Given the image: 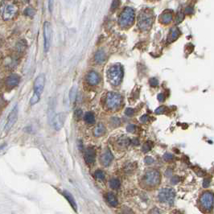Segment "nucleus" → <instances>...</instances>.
Segmentation results:
<instances>
[{
    "label": "nucleus",
    "mask_w": 214,
    "mask_h": 214,
    "mask_svg": "<svg viewBox=\"0 0 214 214\" xmlns=\"http://www.w3.org/2000/svg\"><path fill=\"white\" fill-rule=\"evenodd\" d=\"M152 147H153V144L152 143H150V142H147L143 144V152H147L149 151L152 150Z\"/></svg>",
    "instance_id": "27"
},
{
    "label": "nucleus",
    "mask_w": 214,
    "mask_h": 214,
    "mask_svg": "<svg viewBox=\"0 0 214 214\" xmlns=\"http://www.w3.org/2000/svg\"><path fill=\"white\" fill-rule=\"evenodd\" d=\"M161 175L159 171L157 170H149L146 172L143 177V183L148 187H156L160 183Z\"/></svg>",
    "instance_id": "3"
},
{
    "label": "nucleus",
    "mask_w": 214,
    "mask_h": 214,
    "mask_svg": "<svg viewBox=\"0 0 214 214\" xmlns=\"http://www.w3.org/2000/svg\"><path fill=\"white\" fill-rule=\"evenodd\" d=\"M36 14V10L33 7H27L24 10V15H26L27 16H33Z\"/></svg>",
    "instance_id": "26"
},
{
    "label": "nucleus",
    "mask_w": 214,
    "mask_h": 214,
    "mask_svg": "<svg viewBox=\"0 0 214 214\" xmlns=\"http://www.w3.org/2000/svg\"><path fill=\"white\" fill-rule=\"evenodd\" d=\"M95 176L98 179H105V173L102 170H97L95 171Z\"/></svg>",
    "instance_id": "28"
},
{
    "label": "nucleus",
    "mask_w": 214,
    "mask_h": 214,
    "mask_svg": "<svg viewBox=\"0 0 214 214\" xmlns=\"http://www.w3.org/2000/svg\"><path fill=\"white\" fill-rule=\"evenodd\" d=\"M53 4L54 0H49V10L51 13H52L53 11Z\"/></svg>",
    "instance_id": "38"
},
{
    "label": "nucleus",
    "mask_w": 214,
    "mask_h": 214,
    "mask_svg": "<svg viewBox=\"0 0 214 214\" xmlns=\"http://www.w3.org/2000/svg\"><path fill=\"white\" fill-rule=\"evenodd\" d=\"M152 22H153V18H152V14L148 13V12H142L138 16V27L143 31L149 29L152 26Z\"/></svg>",
    "instance_id": "7"
},
{
    "label": "nucleus",
    "mask_w": 214,
    "mask_h": 214,
    "mask_svg": "<svg viewBox=\"0 0 214 214\" xmlns=\"http://www.w3.org/2000/svg\"><path fill=\"white\" fill-rule=\"evenodd\" d=\"M110 186L113 189H118L121 186L120 181L118 179H112L110 181Z\"/></svg>",
    "instance_id": "24"
},
{
    "label": "nucleus",
    "mask_w": 214,
    "mask_h": 214,
    "mask_svg": "<svg viewBox=\"0 0 214 214\" xmlns=\"http://www.w3.org/2000/svg\"><path fill=\"white\" fill-rule=\"evenodd\" d=\"M40 99V95L36 94V93H34L33 95H32V97L31 98V99H30V104L32 105V106H33V105H36V103L39 102Z\"/></svg>",
    "instance_id": "25"
},
{
    "label": "nucleus",
    "mask_w": 214,
    "mask_h": 214,
    "mask_svg": "<svg viewBox=\"0 0 214 214\" xmlns=\"http://www.w3.org/2000/svg\"><path fill=\"white\" fill-rule=\"evenodd\" d=\"M175 197V192L171 187L162 188L158 195L159 201L162 203L167 204L170 205H171L174 203Z\"/></svg>",
    "instance_id": "5"
},
{
    "label": "nucleus",
    "mask_w": 214,
    "mask_h": 214,
    "mask_svg": "<svg viewBox=\"0 0 214 214\" xmlns=\"http://www.w3.org/2000/svg\"><path fill=\"white\" fill-rule=\"evenodd\" d=\"M19 80H20V78H19V76H18L17 74H11L10 75L7 80H6V85L8 88H14L15 86H17L19 83Z\"/></svg>",
    "instance_id": "15"
},
{
    "label": "nucleus",
    "mask_w": 214,
    "mask_h": 214,
    "mask_svg": "<svg viewBox=\"0 0 214 214\" xmlns=\"http://www.w3.org/2000/svg\"><path fill=\"white\" fill-rule=\"evenodd\" d=\"M111 122L112 124H114V125L117 126H119V124H120V120H119V118H118L116 117H114L111 119Z\"/></svg>",
    "instance_id": "35"
},
{
    "label": "nucleus",
    "mask_w": 214,
    "mask_h": 214,
    "mask_svg": "<svg viewBox=\"0 0 214 214\" xmlns=\"http://www.w3.org/2000/svg\"><path fill=\"white\" fill-rule=\"evenodd\" d=\"M75 96H76V92H75V89L73 88V89H72L71 92H70V99L73 100L75 98Z\"/></svg>",
    "instance_id": "42"
},
{
    "label": "nucleus",
    "mask_w": 214,
    "mask_h": 214,
    "mask_svg": "<svg viewBox=\"0 0 214 214\" xmlns=\"http://www.w3.org/2000/svg\"><path fill=\"white\" fill-rule=\"evenodd\" d=\"M107 201L112 207H116L118 204V201L116 196H114L113 193H110V192L107 194Z\"/></svg>",
    "instance_id": "21"
},
{
    "label": "nucleus",
    "mask_w": 214,
    "mask_h": 214,
    "mask_svg": "<svg viewBox=\"0 0 214 214\" xmlns=\"http://www.w3.org/2000/svg\"><path fill=\"white\" fill-rule=\"evenodd\" d=\"M200 208L203 212L209 213L213 209L214 205V193L211 191H205L201 194L199 200Z\"/></svg>",
    "instance_id": "2"
},
{
    "label": "nucleus",
    "mask_w": 214,
    "mask_h": 214,
    "mask_svg": "<svg viewBox=\"0 0 214 214\" xmlns=\"http://www.w3.org/2000/svg\"><path fill=\"white\" fill-rule=\"evenodd\" d=\"M179 180H180L179 177L177 176V175H175V176H173V177L171 178V183H173V184H176L178 182H179Z\"/></svg>",
    "instance_id": "39"
},
{
    "label": "nucleus",
    "mask_w": 214,
    "mask_h": 214,
    "mask_svg": "<svg viewBox=\"0 0 214 214\" xmlns=\"http://www.w3.org/2000/svg\"><path fill=\"white\" fill-rule=\"evenodd\" d=\"M160 19L161 23H163L164 24H167V23H169L172 20V15H171V13H170V12L165 11L164 13H163L161 15Z\"/></svg>",
    "instance_id": "18"
},
{
    "label": "nucleus",
    "mask_w": 214,
    "mask_h": 214,
    "mask_svg": "<svg viewBox=\"0 0 214 214\" xmlns=\"http://www.w3.org/2000/svg\"><path fill=\"white\" fill-rule=\"evenodd\" d=\"M20 43H21V42H19L18 43V45H17V49H18L19 51H23L24 49H25V47H26V45H25L26 44H25V45H24V44H23V45H21Z\"/></svg>",
    "instance_id": "41"
},
{
    "label": "nucleus",
    "mask_w": 214,
    "mask_h": 214,
    "mask_svg": "<svg viewBox=\"0 0 214 214\" xmlns=\"http://www.w3.org/2000/svg\"><path fill=\"white\" fill-rule=\"evenodd\" d=\"M134 20V11L131 7H126L119 16V24L122 27H127L133 24Z\"/></svg>",
    "instance_id": "4"
},
{
    "label": "nucleus",
    "mask_w": 214,
    "mask_h": 214,
    "mask_svg": "<svg viewBox=\"0 0 214 214\" xmlns=\"http://www.w3.org/2000/svg\"><path fill=\"white\" fill-rule=\"evenodd\" d=\"M183 18V15L182 13H179L178 15H177V17H176V21L177 23L179 22H181L182 21V19Z\"/></svg>",
    "instance_id": "44"
},
{
    "label": "nucleus",
    "mask_w": 214,
    "mask_h": 214,
    "mask_svg": "<svg viewBox=\"0 0 214 214\" xmlns=\"http://www.w3.org/2000/svg\"><path fill=\"white\" fill-rule=\"evenodd\" d=\"M17 12V7L14 4H7L3 11L2 16L4 20H10L13 19Z\"/></svg>",
    "instance_id": "8"
},
{
    "label": "nucleus",
    "mask_w": 214,
    "mask_h": 214,
    "mask_svg": "<svg viewBox=\"0 0 214 214\" xmlns=\"http://www.w3.org/2000/svg\"><path fill=\"white\" fill-rule=\"evenodd\" d=\"M17 118H18V107H17V106H15L12 109V110L11 111L9 115H8L7 123L5 125V131H8V130H11V128L13 126L14 124L16 122Z\"/></svg>",
    "instance_id": "9"
},
{
    "label": "nucleus",
    "mask_w": 214,
    "mask_h": 214,
    "mask_svg": "<svg viewBox=\"0 0 214 214\" xmlns=\"http://www.w3.org/2000/svg\"><path fill=\"white\" fill-rule=\"evenodd\" d=\"M122 102V98L119 94L114 92H110L107 94L106 104L108 109L116 110L120 106Z\"/></svg>",
    "instance_id": "6"
},
{
    "label": "nucleus",
    "mask_w": 214,
    "mask_h": 214,
    "mask_svg": "<svg viewBox=\"0 0 214 214\" xmlns=\"http://www.w3.org/2000/svg\"><path fill=\"white\" fill-rule=\"evenodd\" d=\"M123 76V70L120 64H114L108 68L107 76L110 83L114 86L120 85Z\"/></svg>",
    "instance_id": "1"
},
{
    "label": "nucleus",
    "mask_w": 214,
    "mask_h": 214,
    "mask_svg": "<svg viewBox=\"0 0 214 214\" xmlns=\"http://www.w3.org/2000/svg\"><path fill=\"white\" fill-rule=\"evenodd\" d=\"M133 142L135 143V145H138V143H139V141H138L137 138H134V140H133Z\"/></svg>",
    "instance_id": "48"
},
{
    "label": "nucleus",
    "mask_w": 214,
    "mask_h": 214,
    "mask_svg": "<svg viewBox=\"0 0 214 214\" xmlns=\"http://www.w3.org/2000/svg\"><path fill=\"white\" fill-rule=\"evenodd\" d=\"M118 5H119V0H113V3H112L111 5L112 11L117 9V7H118Z\"/></svg>",
    "instance_id": "33"
},
{
    "label": "nucleus",
    "mask_w": 214,
    "mask_h": 214,
    "mask_svg": "<svg viewBox=\"0 0 214 214\" xmlns=\"http://www.w3.org/2000/svg\"><path fill=\"white\" fill-rule=\"evenodd\" d=\"M105 132H106V127H105V126L103 125L102 123H99L96 127H95V129H94V135L96 136V137H99V136H102V134H105Z\"/></svg>",
    "instance_id": "19"
},
{
    "label": "nucleus",
    "mask_w": 214,
    "mask_h": 214,
    "mask_svg": "<svg viewBox=\"0 0 214 214\" xmlns=\"http://www.w3.org/2000/svg\"><path fill=\"white\" fill-rule=\"evenodd\" d=\"M84 119L88 124H94L95 122V117L92 112H87L84 116Z\"/></svg>",
    "instance_id": "23"
},
{
    "label": "nucleus",
    "mask_w": 214,
    "mask_h": 214,
    "mask_svg": "<svg viewBox=\"0 0 214 214\" xmlns=\"http://www.w3.org/2000/svg\"><path fill=\"white\" fill-rule=\"evenodd\" d=\"M66 119V114L65 113H59L53 118V125L54 129L56 130H59L63 127L64 124V122Z\"/></svg>",
    "instance_id": "11"
},
{
    "label": "nucleus",
    "mask_w": 214,
    "mask_h": 214,
    "mask_svg": "<svg viewBox=\"0 0 214 214\" xmlns=\"http://www.w3.org/2000/svg\"><path fill=\"white\" fill-rule=\"evenodd\" d=\"M51 36H52V29L49 22H45L44 23V41H45V50L48 52L50 48L51 44Z\"/></svg>",
    "instance_id": "10"
},
{
    "label": "nucleus",
    "mask_w": 214,
    "mask_h": 214,
    "mask_svg": "<svg viewBox=\"0 0 214 214\" xmlns=\"http://www.w3.org/2000/svg\"><path fill=\"white\" fill-rule=\"evenodd\" d=\"M210 183H211V178L210 177H207L204 179L203 181V187L207 188V187H209Z\"/></svg>",
    "instance_id": "31"
},
{
    "label": "nucleus",
    "mask_w": 214,
    "mask_h": 214,
    "mask_svg": "<svg viewBox=\"0 0 214 214\" xmlns=\"http://www.w3.org/2000/svg\"><path fill=\"white\" fill-rule=\"evenodd\" d=\"M171 172H172V171H171V170H170V169H169V171H168V170H167V171H166V175H167V176H170V175H171Z\"/></svg>",
    "instance_id": "47"
},
{
    "label": "nucleus",
    "mask_w": 214,
    "mask_h": 214,
    "mask_svg": "<svg viewBox=\"0 0 214 214\" xmlns=\"http://www.w3.org/2000/svg\"><path fill=\"white\" fill-rule=\"evenodd\" d=\"M179 36V30L176 29V28H174L171 30V36H170V38H171V40H175L177 38V36Z\"/></svg>",
    "instance_id": "29"
},
{
    "label": "nucleus",
    "mask_w": 214,
    "mask_h": 214,
    "mask_svg": "<svg viewBox=\"0 0 214 214\" xmlns=\"http://www.w3.org/2000/svg\"><path fill=\"white\" fill-rule=\"evenodd\" d=\"M86 80H87V82L89 83V85L94 86V85H97L100 82V76H99L97 72L90 71L87 74Z\"/></svg>",
    "instance_id": "14"
},
{
    "label": "nucleus",
    "mask_w": 214,
    "mask_h": 214,
    "mask_svg": "<svg viewBox=\"0 0 214 214\" xmlns=\"http://www.w3.org/2000/svg\"><path fill=\"white\" fill-rule=\"evenodd\" d=\"M63 195L66 198V200L69 203V205H71L72 209L74 210L75 212H77V205H76V202L75 201V199L73 198V196H72L71 193L67 192V191H64V193H63Z\"/></svg>",
    "instance_id": "17"
},
{
    "label": "nucleus",
    "mask_w": 214,
    "mask_h": 214,
    "mask_svg": "<svg viewBox=\"0 0 214 214\" xmlns=\"http://www.w3.org/2000/svg\"><path fill=\"white\" fill-rule=\"evenodd\" d=\"M95 157H96V152L94 148L89 147L85 150L84 158L87 164H93L95 161Z\"/></svg>",
    "instance_id": "13"
},
{
    "label": "nucleus",
    "mask_w": 214,
    "mask_h": 214,
    "mask_svg": "<svg viewBox=\"0 0 214 214\" xmlns=\"http://www.w3.org/2000/svg\"><path fill=\"white\" fill-rule=\"evenodd\" d=\"M145 163H146V164H152L154 162H155V160L152 158V156H147L146 158H145Z\"/></svg>",
    "instance_id": "32"
},
{
    "label": "nucleus",
    "mask_w": 214,
    "mask_h": 214,
    "mask_svg": "<svg viewBox=\"0 0 214 214\" xmlns=\"http://www.w3.org/2000/svg\"><path fill=\"white\" fill-rule=\"evenodd\" d=\"M126 130H127V131H129L130 133H133V132L135 131V126L134 124H130V125L127 126Z\"/></svg>",
    "instance_id": "37"
},
{
    "label": "nucleus",
    "mask_w": 214,
    "mask_h": 214,
    "mask_svg": "<svg viewBox=\"0 0 214 214\" xmlns=\"http://www.w3.org/2000/svg\"><path fill=\"white\" fill-rule=\"evenodd\" d=\"M158 100H159L160 102H163V101L165 100V96L163 94H160L158 95Z\"/></svg>",
    "instance_id": "45"
},
{
    "label": "nucleus",
    "mask_w": 214,
    "mask_h": 214,
    "mask_svg": "<svg viewBox=\"0 0 214 214\" xmlns=\"http://www.w3.org/2000/svg\"><path fill=\"white\" fill-rule=\"evenodd\" d=\"M113 160H114V156L110 150H107L106 152H104V154L101 157L102 164H103L104 166L110 165Z\"/></svg>",
    "instance_id": "16"
},
{
    "label": "nucleus",
    "mask_w": 214,
    "mask_h": 214,
    "mask_svg": "<svg viewBox=\"0 0 214 214\" xmlns=\"http://www.w3.org/2000/svg\"><path fill=\"white\" fill-rule=\"evenodd\" d=\"M149 83H150V85H152V86H156V85H158V80L156 78H152L150 81H149Z\"/></svg>",
    "instance_id": "40"
},
{
    "label": "nucleus",
    "mask_w": 214,
    "mask_h": 214,
    "mask_svg": "<svg viewBox=\"0 0 214 214\" xmlns=\"http://www.w3.org/2000/svg\"><path fill=\"white\" fill-rule=\"evenodd\" d=\"M76 118H80L82 116V111H81V110H77L76 111Z\"/></svg>",
    "instance_id": "46"
},
{
    "label": "nucleus",
    "mask_w": 214,
    "mask_h": 214,
    "mask_svg": "<svg viewBox=\"0 0 214 214\" xmlns=\"http://www.w3.org/2000/svg\"><path fill=\"white\" fill-rule=\"evenodd\" d=\"M134 109H132V108H127L125 111V114L127 116H132V115L134 114Z\"/></svg>",
    "instance_id": "34"
},
{
    "label": "nucleus",
    "mask_w": 214,
    "mask_h": 214,
    "mask_svg": "<svg viewBox=\"0 0 214 214\" xmlns=\"http://www.w3.org/2000/svg\"><path fill=\"white\" fill-rule=\"evenodd\" d=\"M106 60V54L102 50H99L95 54V60L98 64H102Z\"/></svg>",
    "instance_id": "20"
},
{
    "label": "nucleus",
    "mask_w": 214,
    "mask_h": 214,
    "mask_svg": "<svg viewBox=\"0 0 214 214\" xmlns=\"http://www.w3.org/2000/svg\"><path fill=\"white\" fill-rule=\"evenodd\" d=\"M165 110H166V107L165 106H160V107H159L158 109H156V114H163V113H164V111H165Z\"/></svg>",
    "instance_id": "36"
},
{
    "label": "nucleus",
    "mask_w": 214,
    "mask_h": 214,
    "mask_svg": "<svg viewBox=\"0 0 214 214\" xmlns=\"http://www.w3.org/2000/svg\"><path fill=\"white\" fill-rule=\"evenodd\" d=\"M45 83V75L41 74L39 76H37L36 80L34 81V93L41 95V94L44 91Z\"/></svg>",
    "instance_id": "12"
},
{
    "label": "nucleus",
    "mask_w": 214,
    "mask_h": 214,
    "mask_svg": "<svg viewBox=\"0 0 214 214\" xmlns=\"http://www.w3.org/2000/svg\"><path fill=\"white\" fill-rule=\"evenodd\" d=\"M163 159L167 162H170V161L173 160L174 156H173V155H171V153H166V154H164V156H163Z\"/></svg>",
    "instance_id": "30"
},
{
    "label": "nucleus",
    "mask_w": 214,
    "mask_h": 214,
    "mask_svg": "<svg viewBox=\"0 0 214 214\" xmlns=\"http://www.w3.org/2000/svg\"><path fill=\"white\" fill-rule=\"evenodd\" d=\"M130 143V139L126 135L121 136L118 139V144L121 147H127Z\"/></svg>",
    "instance_id": "22"
},
{
    "label": "nucleus",
    "mask_w": 214,
    "mask_h": 214,
    "mask_svg": "<svg viewBox=\"0 0 214 214\" xmlns=\"http://www.w3.org/2000/svg\"><path fill=\"white\" fill-rule=\"evenodd\" d=\"M140 121L143 122V123H145V122H147V121H148V116L146 115V114H144L143 116L140 118Z\"/></svg>",
    "instance_id": "43"
}]
</instances>
